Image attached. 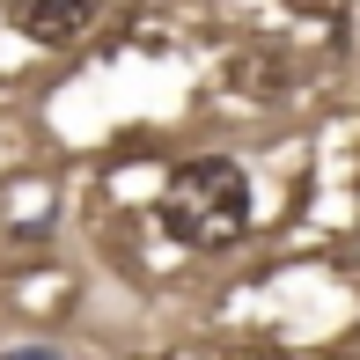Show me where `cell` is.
Wrapping results in <instances>:
<instances>
[{
	"instance_id": "1",
	"label": "cell",
	"mask_w": 360,
	"mask_h": 360,
	"mask_svg": "<svg viewBox=\"0 0 360 360\" xmlns=\"http://www.w3.org/2000/svg\"><path fill=\"white\" fill-rule=\"evenodd\" d=\"M155 221L169 243L184 250H236L257 221V191H250V169L236 155H191L169 169L155 199Z\"/></svg>"
},
{
	"instance_id": "2",
	"label": "cell",
	"mask_w": 360,
	"mask_h": 360,
	"mask_svg": "<svg viewBox=\"0 0 360 360\" xmlns=\"http://www.w3.org/2000/svg\"><path fill=\"white\" fill-rule=\"evenodd\" d=\"M0 15H8V30H15L22 44L67 52V44H81V37L110 15V0H0Z\"/></svg>"
},
{
	"instance_id": "3",
	"label": "cell",
	"mask_w": 360,
	"mask_h": 360,
	"mask_svg": "<svg viewBox=\"0 0 360 360\" xmlns=\"http://www.w3.org/2000/svg\"><path fill=\"white\" fill-rule=\"evenodd\" d=\"M0 360H59L52 346H15V353H0Z\"/></svg>"
}]
</instances>
